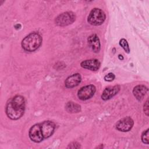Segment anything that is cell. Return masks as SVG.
<instances>
[{"label":"cell","mask_w":149,"mask_h":149,"mask_svg":"<svg viewBox=\"0 0 149 149\" xmlns=\"http://www.w3.org/2000/svg\"><path fill=\"white\" fill-rule=\"evenodd\" d=\"M25 109V100L21 95H16L7 103L6 113L8 118L12 120L20 118L24 114Z\"/></svg>","instance_id":"obj_1"},{"label":"cell","mask_w":149,"mask_h":149,"mask_svg":"<svg viewBox=\"0 0 149 149\" xmlns=\"http://www.w3.org/2000/svg\"><path fill=\"white\" fill-rule=\"evenodd\" d=\"M42 41V37L39 33L32 32L23 38L22 41V47L26 51L33 52L40 47Z\"/></svg>","instance_id":"obj_2"},{"label":"cell","mask_w":149,"mask_h":149,"mask_svg":"<svg viewBox=\"0 0 149 149\" xmlns=\"http://www.w3.org/2000/svg\"><path fill=\"white\" fill-rule=\"evenodd\" d=\"M106 18L104 12L99 8L93 9L87 17L88 22L93 26H100L102 24Z\"/></svg>","instance_id":"obj_3"},{"label":"cell","mask_w":149,"mask_h":149,"mask_svg":"<svg viewBox=\"0 0 149 149\" xmlns=\"http://www.w3.org/2000/svg\"><path fill=\"white\" fill-rule=\"evenodd\" d=\"M76 20V16L72 12H66L59 15L55 20V24L58 26H66L73 23Z\"/></svg>","instance_id":"obj_4"},{"label":"cell","mask_w":149,"mask_h":149,"mask_svg":"<svg viewBox=\"0 0 149 149\" xmlns=\"http://www.w3.org/2000/svg\"><path fill=\"white\" fill-rule=\"evenodd\" d=\"M96 91L95 87L93 84L87 85L81 87L77 92L78 98L83 101L91 98L95 94Z\"/></svg>","instance_id":"obj_5"},{"label":"cell","mask_w":149,"mask_h":149,"mask_svg":"<svg viewBox=\"0 0 149 149\" xmlns=\"http://www.w3.org/2000/svg\"><path fill=\"white\" fill-rule=\"evenodd\" d=\"M133 125V120L130 117L127 116L118 121L116 124V129L119 131L126 132L130 130Z\"/></svg>","instance_id":"obj_6"},{"label":"cell","mask_w":149,"mask_h":149,"mask_svg":"<svg viewBox=\"0 0 149 149\" xmlns=\"http://www.w3.org/2000/svg\"><path fill=\"white\" fill-rule=\"evenodd\" d=\"M29 134L30 139L35 143H40L44 139L40 124L33 125L30 129Z\"/></svg>","instance_id":"obj_7"},{"label":"cell","mask_w":149,"mask_h":149,"mask_svg":"<svg viewBox=\"0 0 149 149\" xmlns=\"http://www.w3.org/2000/svg\"><path fill=\"white\" fill-rule=\"evenodd\" d=\"M40 125L44 139H47L52 135L55 128V123L53 122L50 120L44 121Z\"/></svg>","instance_id":"obj_8"},{"label":"cell","mask_w":149,"mask_h":149,"mask_svg":"<svg viewBox=\"0 0 149 149\" xmlns=\"http://www.w3.org/2000/svg\"><path fill=\"white\" fill-rule=\"evenodd\" d=\"M81 81V77L80 74L77 73L69 76L65 81V85L66 87L71 88L77 86Z\"/></svg>","instance_id":"obj_9"},{"label":"cell","mask_w":149,"mask_h":149,"mask_svg":"<svg viewBox=\"0 0 149 149\" xmlns=\"http://www.w3.org/2000/svg\"><path fill=\"white\" fill-rule=\"evenodd\" d=\"M120 90V86L119 85H115L114 86H111L107 87L102 92L101 94V98L103 100H108L115 96Z\"/></svg>","instance_id":"obj_10"},{"label":"cell","mask_w":149,"mask_h":149,"mask_svg":"<svg viewBox=\"0 0 149 149\" xmlns=\"http://www.w3.org/2000/svg\"><path fill=\"white\" fill-rule=\"evenodd\" d=\"M100 62L97 59H91L83 61L81 62L80 66L84 69L92 71H97L100 68Z\"/></svg>","instance_id":"obj_11"},{"label":"cell","mask_w":149,"mask_h":149,"mask_svg":"<svg viewBox=\"0 0 149 149\" xmlns=\"http://www.w3.org/2000/svg\"><path fill=\"white\" fill-rule=\"evenodd\" d=\"M87 41L90 47L94 52L97 53L100 51L101 44L98 36L95 34H91L88 37Z\"/></svg>","instance_id":"obj_12"},{"label":"cell","mask_w":149,"mask_h":149,"mask_svg":"<svg viewBox=\"0 0 149 149\" xmlns=\"http://www.w3.org/2000/svg\"><path fill=\"white\" fill-rule=\"evenodd\" d=\"M147 91L148 88L144 85H137L133 89V94L135 98L139 101L143 100Z\"/></svg>","instance_id":"obj_13"},{"label":"cell","mask_w":149,"mask_h":149,"mask_svg":"<svg viewBox=\"0 0 149 149\" xmlns=\"http://www.w3.org/2000/svg\"><path fill=\"white\" fill-rule=\"evenodd\" d=\"M65 109L69 113H77L81 111V106L74 102L69 101L65 105Z\"/></svg>","instance_id":"obj_14"},{"label":"cell","mask_w":149,"mask_h":149,"mask_svg":"<svg viewBox=\"0 0 149 149\" xmlns=\"http://www.w3.org/2000/svg\"><path fill=\"white\" fill-rule=\"evenodd\" d=\"M119 45L123 48V49L125 50V51L126 52H127V53L130 52V48H129L128 43H127V41L125 39L122 38L119 41Z\"/></svg>","instance_id":"obj_15"},{"label":"cell","mask_w":149,"mask_h":149,"mask_svg":"<svg viewBox=\"0 0 149 149\" xmlns=\"http://www.w3.org/2000/svg\"><path fill=\"white\" fill-rule=\"evenodd\" d=\"M148 129L144 131L141 134V140L143 143L148 144Z\"/></svg>","instance_id":"obj_16"},{"label":"cell","mask_w":149,"mask_h":149,"mask_svg":"<svg viewBox=\"0 0 149 149\" xmlns=\"http://www.w3.org/2000/svg\"><path fill=\"white\" fill-rule=\"evenodd\" d=\"M115 78V76L112 73H109L104 76V80L107 81H111L113 80Z\"/></svg>","instance_id":"obj_17"},{"label":"cell","mask_w":149,"mask_h":149,"mask_svg":"<svg viewBox=\"0 0 149 149\" xmlns=\"http://www.w3.org/2000/svg\"><path fill=\"white\" fill-rule=\"evenodd\" d=\"M68 148H81L80 144L77 142H73L69 144L67 147Z\"/></svg>","instance_id":"obj_18"},{"label":"cell","mask_w":149,"mask_h":149,"mask_svg":"<svg viewBox=\"0 0 149 149\" xmlns=\"http://www.w3.org/2000/svg\"><path fill=\"white\" fill-rule=\"evenodd\" d=\"M144 111L147 116L148 115V100H147L144 105Z\"/></svg>","instance_id":"obj_19"},{"label":"cell","mask_w":149,"mask_h":149,"mask_svg":"<svg viewBox=\"0 0 149 149\" xmlns=\"http://www.w3.org/2000/svg\"><path fill=\"white\" fill-rule=\"evenodd\" d=\"M15 27L16 29H19L21 28V25L20 24H17L15 26Z\"/></svg>","instance_id":"obj_20"},{"label":"cell","mask_w":149,"mask_h":149,"mask_svg":"<svg viewBox=\"0 0 149 149\" xmlns=\"http://www.w3.org/2000/svg\"><path fill=\"white\" fill-rule=\"evenodd\" d=\"M119 58L120 59H123V56H122V55H119Z\"/></svg>","instance_id":"obj_21"}]
</instances>
